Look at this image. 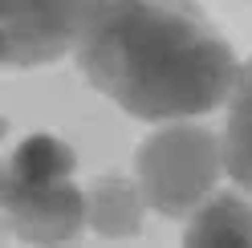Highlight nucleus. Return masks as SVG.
<instances>
[{
	"mask_svg": "<svg viewBox=\"0 0 252 248\" xmlns=\"http://www.w3.org/2000/svg\"><path fill=\"white\" fill-rule=\"evenodd\" d=\"M122 199H130V187L118 179H102L98 191H94V224H102L106 216H114V228L110 232H130L134 228V208H122Z\"/></svg>",
	"mask_w": 252,
	"mask_h": 248,
	"instance_id": "nucleus-7",
	"label": "nucleus"
},
{
	"mask_svg": "<svg viewBox=\"0 0 252 248\" xmlns=\"http://www.w3.org/2000/svg\"><path fill=\"white\" fill-rule=\"evenodd\" d=\"M220 159H224V171L252 195V61L240 65V73L232 82Z\"/></svg>",
	"mask_w": 252,
	"mask_h": 248,
	"instance_id": "nucleus-5",
	"label": "nucleus"
},
{
	"mask_svg": "<svg viewBox=\"0 0 252 248\" xmlns=\"http://www.w3.org/2000/svg\"><path fill=\"white\" fill-rule=\"evenodd\" d=\"M187 240H228V244H252V212L240 195H216L208 208L199 212L195 228L187 232Z\"/></svg>",
	"mask_w": 252,
	"mask_h": 248,
	"instance_id": "nucleus-6",
	"label": "nucleus"
},
{
	"mask_svg": "<svg viewBox=\"0 0 252 248\" xmlns=\"http://www.w3.org/2000/svg\"><path fill=\"white\" fill-rule=\"evenodd\" d=\"M0 208L29 244L73 240L86 224L82 195L73 187V151L53 134L25 138L0 171Z\"/></svg>",
	"mask_w": 252,
	"mask_h": 248,
	"instance_id": "nucleus-2",
	"label": "nucleus"
},
{
	"mask_svg": "<svg viewBox=\"0 0 252 248\" xmlns=\"http://www.w3.org/2000/svg\"><path fill=\"white\" fill-rule=\"evenodd\" d=\"M216 167H224V159H220L212 134L203 130L159 134L138 155L143 187L151 204L163 208L167 216H183L187 208H199V195L216 179Z\"/></svg>",
	"mask_w": 252,
	"mask_h": 248,
	"instance_id": "nucleus-3",
	"label": "nucleus"
},
{
	"mask_svg": "<svg viewBox=\"0 0 252 248\" xmlns=\"http://www.w3.org/2000/svg\"><path fill=\"white\" fill-rule=\"evenodd\" d=\"M0 130H4V126H0Z\"/></svg>",
	"mask_w": 252,
	"mask_h": 248,
	"instance_id": "nucleus-8",
	"label": "nucleus"
},
{
	"mask_svg": "<svg viewBox=\"0 0 252 248\" xmlns=\"http://www.w3.org/2000/svg\"><path fill=\"white\" fill-rule=\"evenodd\" d=\"M94 0H0V65H45L69 49Z\"/></svg>",
	"mask_w": 252,
	"mask_h": 248,
	"instance_id": "nucleus-4",
	"label": "nucleus"
},
{
	"mask_svg": "<svg viewBox=\"0 0 252 248\" xmlns=\"http://www.w3.org/2000/svg\"><path fill=\"white\" fill-rule=\"evenodd\" d=\"M73 49L94 90L147 122L216 110L240 73L232 45L191 0H94Z\"/></svg>",
	"mask_w": 252,
	"mask_h": 248,
	"instance_id": "nucleus-1",
	"label": "nucleus"
}]
</instances>
